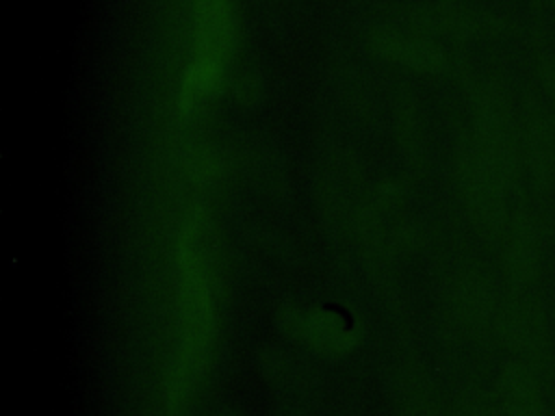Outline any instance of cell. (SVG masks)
I'll use <instances>...</instances> for the list:
<instances>
[{
    "label": "cell",
    "instance_id": "cell-4",
    "mask_svg": "<svg viewBox=\"0 0 555 416\" xmlns=\"http://www.w3.org/2000/svg\"><path fill=\"white\" fill-rule=\"evenodd\" d=\"M518 123L525 176L538 202H544L555 191V108L540 93L527 89Z\"/></svg>",
    "mask_w": 555,
    "mask_h": 416
},
{
    "label": "cell",
    "instance_id": "cell-8",
    "mask_svg": "<svg viewBox=\"0 0 555 416\" xmlns=\"http://www.w3.org/2000/svg\"><path fill=\"white\" fill-rule=\"evenodd\" d=\"M544 381L525 362L507 360L496 377V399L503 416H548Z\"/></svg>",
    "mask_w": 555,
    "mask_h": 416
},
{
    "label": "cell",
    "instance_id": "cell-1",
    "mask_svg": "<svg viewBox=\"0 0 555 416\" xmlns=\"http://www.w3.org/2000/svg\"><path fill=\"white\" fill-rule=\"evenodd\" d=\"M468 106L473 141L503 178L512 197L525 195L520 123L509 91L496 78L473 80L468 84Z\"/></svg>",
    "mask_w": 555,
    "mask_h": 416
},
{
    "label": "cell",
    "instance_id": "cell-10",
    "mask_svg": "<svg viewBox=\"0 0 555 416\" xmlns=\"http://www.w3.org/2000/svg\"><path fill=\"white\" fill-rule=\"evenodd\" d=\"M234 43V13L228 0H197L195 56L223 63Z\"/></svg>",
    "mask_w": 555,
    "mask_h": 416
},
{
    "label": "cell",
    "instance_id": "cell-13",
    "mask_svg": "<svg viewBox=\"0 0 555 416\" xmlns=\"http://www.w3.org/2000/svg\"><path fill=\"white\" fill-rule=\"evenodd\" d=\"M538 78L544 93L555 102V56L540 54L538 58Z\"/></svg>",
    "mask_w": 555,
    "mask_h": 416
},
{
    "label": "cell",
    "instance_id": "cell-14",
    "mask_svg": "<svg viewBox=\"0 0 555 416\" xmlns=\"http://www.w3.org/2000/svg\"><path fill=\"white\" fill-rule=\"evenodd\" d=\"M548 2H551V4H555V0H548Z\"/></svg>",
    "mask_w": 555,
    "mask_h": 416
},
{
    "label": "cell",
    "instance_id": "cell-11",
    "mask_svg": "<svg viewBox=\"0 0 555 416\" xmlns=\"http://www.w3.org/2000/svg\"><path fill=\"white\" fill-rule=\"evenodd\" d=\"M297 332L304 334L317 349H345L351 342V329L347 321L332 310H308L306 314L295 312Z\"/></svg>",
    "mask_w": 555,
    "mask_h": 416
},
{
    "label": "cell",
    "instance_id": "cell-3",
    "mask_svg": "<svg viewBox=\"0 0 555 416\" xmlns=\"http://www.w3.org/2000/svg\"><path fill=\"white\" fill-rule=\"evenodd\" d=\"M496 340L520 362L529 364L544 384L555 377V353L546 308L535 290H512L499 299L494 316Z\"/></svg>",
    "mask_w": 555,
    "mask_h": 416
},
{
    "label": "cell",
    "instance_id": "cell-5",
    "mask_svg": "<svg viewBox=\"0 0 555 416\" xmlns=\"http://www.w3.org/2000/svg\"><path fill=\"white\" fill-rule=\"evenodd\" d=\"M499 249L507 288L531 290L542 273V227L527 195L516 197Z\"/></svg>",
    "mask_w": 555,
    "mask_h": 416
},
{
    "label": "cell",
    "instance_id": "cell-2",
    "mask_svg": "<svg viewBox=\"0 0 555 416\" xmlns=\"http://www.w3.org/2000/svg\"><path fill=\"white\" fill-rule=\"evenodd\" d=\"M455 178L475 230L488 243L499 245L512 212V193L473 141L470 130H462L455 141Z\"/></svg>",
    "mask_w": 555,
    "mask_h": 416
},
{
    "label": "cell",
    "instance_id": "cell-9",
    "mask_svg": "<svg viewBox=\"0 0 555 416\" xmlns=\"http://www.w3.org/2000/svg\"><path fill=\"white\" fill-rule=\"evenodd\" d=\"M371 48L377 54L418 72L440 74L449 69L444 48L427 35H405L392 28H379L371 35Z\"/></svg>",
    "mask_w": 555,
    "mask_h": 416
},
{
    "label": "cell",
    "instance_id": "cell-7",
    "mask_svg": "<svg viewBox=\"0 0 555 416\" xmlns=\"http://www.w3.org/2000/svg\"><path fill=\"white\" fill-rule=\"evenodd\" d=\"M416 22L427 32H442L455 39H479V37H496L514 28L509 20L496 13L464 9V6H429L423 9Z\"/></svg>",
    "mask_w": 555,
    "mask_h": 416
},
{
    "label": "cell",
    "instance_id": "cell-6",
    "mask_svg": "<svg viewBox=\"0 0 555 416\" xmlns=\"http://www.w3.org/2000/svg\"><path fill=\"white\" fill-rule=\"evenodd\" d=\"M499 292L488 269L479 262H464L451 280V312L457 325L473 340H490L494 336V316Z\"/></svg>",
    "mask_w": 555,
    "mask_h": 416
},
{
    "label": "cell",
    "instance_id": "cell-12",
    "mask_svg": "<svg viewBox=\"0 0 555 416\" xmlns=\"http://www.w3.org/2000/svg\"><path fill=\"white\" fill-rule=\"evenodd\" d=\"M457 416H503L496 394L481 386H470L457 396Z\"/></svg>",
    "mask_w": 555,
    "mask_h": 416
}]
</instances>
